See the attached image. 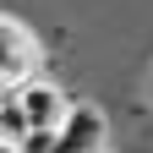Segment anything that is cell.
<instances>
[{"label":"cell","instance_id":"obj_1","mask_svg":"<svg viewBox=\"0 0 153 153\" xmlns=\"http://www.w3.org/2000/svg\"><path fill=\"white\" fill-rule=\"evenodd\" d=\"M16 104H22V115H27V126H33V131H60L76 99H66L60 82H49V76H33V82L16 88Z\"/></svg>","mask_w":153,"mask_h":153},{"label":"cell","instance_id":"obj_2","mask_svg":"<svg viewBox=\"0 0 153 153\" xmlns=\"http://www.w3.org/2000/svg\"><path fill=\"white\" fill-rule=\"evenodd\" d=\"M33 71H38V44H33V33H27L22 22H11V16H0V82L22 88V82H33Z\"/></svg>","mask_w":153,"mask_h":153},{"label":"cell","instance_id":"obj_3","mask_svg":"<svg viewBox=\"0 0 153 153\" xmlns=\"http://www.w3.org/2000/svg\"><path fill=\"white\" fill-rule=\"evenodd\" d=\"M99 148H104V109L76 99L66 126L55 131V153H99Z\"/></svg>","mask_w":153,"mask_h":153},{"label":"cell","instance_id":"obj_4","mask_svg":"<svg viewBox=\"0 0 153 153\" xmlns=\"http://www.w3.org/2000/svg\"><path fill=\"white\" fill-rule=\"evenodd\" d=\"M27 115H22V104H6V109H0V148H22L27 142Z\"/></svg>","mask_w":153,"mask_h":153},{"label":"cell","instance_id":"obj_5","mask_svg":"<svg viewBox=\"0 0 153 153\" xmlns=\"http://www.w3.org/2000/svg\"><path fill=\"white\" fill-rule=\"evenodd\" d=\"M6 104H16V88H11V82H0V109H6Z\"/></svg>","mask_w":153,"mask_h":153}]
</instances>
